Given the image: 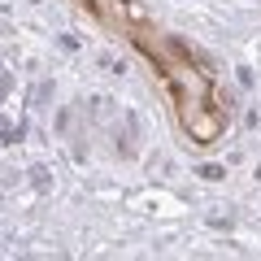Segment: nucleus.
<instances>
[{"mask_svg": "<svg viewBox=\"0 0 261 261\" xmlns=\"http://www.w3.org/2000/svg\"><path fill=\"white\" fill-rule=\"evenodd\" d=\"M113 35L126 39L144 61L152 65V79L161 83L170 100V113H174V126L183 130V140L196 144V148H214L231 130V105H226V92L218 83V74L209 70L196 48H187L183 39H174L170 31H161L152 18L135 13V5L122 9V18L113 22Z\"/></svg>", "mask_w": 261, "mask_h": 261, "instance_id": "obj_1", "label": "nucleus"}]
</instances>
